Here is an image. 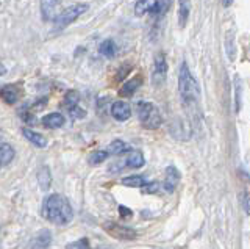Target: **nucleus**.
Masks as SVG:
<instances>
[{
    "label": "nucleus",
    "instance_id": "1",
    "mask_svg": "<svg viewBox=\"0 0 250 249\" xmlns=\"http://www.w3.org/2000/svg\"><path fill=\"white\" fill-rule=\"evenodd\" d=\"M42 216L53 224L66 226L72 221V207L69 201L61 194H50L42 204Z\"/></svg>",
    "mask_w": 250,
    "mask_h": 249
},
{
    "label": "nucleus",
    "instance_id": "2",
    "mask_svg": "<svg viewBox=\"0 0 250 249\" xmlns=\"http://www.w3.org/2000/svg\"><path fill=\"white\" fill-rule=\"evenodd\" d=\"M178 90H180V96H182L183 105H197V100L200 97V90L199 85L192 77L189 68L186 63L182 65L180 68V75H178Z\"/></svg>",
    "mask_w": 250,
    "mask_h": 249
},
{
    "label": "nucleus",
    "instance_id": "3",
    "mask_svg": "<svg viewBox=\"0 0 250 249\" xmlns=\"http://www.w3.org/2000/svg\"><path fill=\"white\" fill-rule=\"evenodd\" d=\"M136 113H138V118H139L141 124H143L146 129L153 130L161 126V122H163L161 113L152 102H144V100L138 102Z\"/></svg>",
    "mask_w": 250,
    "mask_h": 249
},
{
    "label": "nucleus",
    "instance_id": "4",
    "mask_svg": "<svg viewBox=\"0 0 250 249\" xmlns=\"http://www.w3.org/2000/svg\"><path fill=\"white\" fill-rule=\"evenodd\" d=\"M89 10V5L88 3H75L72 6H69V8L62 10L57 19H55V28L58 30H62L64 27H67L69 24H72L74 21H77L78 18L82 16V14H84L86 11Z\"/></svg>",
    "mask_w": 250,
    "mask_h": 249
},
{
    "label": "nucleus",
    "instance_id": "5",
    "mask_svg": "<svg viewBox=\"0 0 250 249\" xmlns=\"http://www.w3.org/2000/svg\"><path fill=\"white\" fill-rule=\"evenodd\" d=\"M104 229L109 233V235L117 238V240H135L136 238L135 230L130 229V227H125V226L117 224V223H105Z\"/></svg>",
    "mask_w": 250,
    "mask_h": 249
},
{
    "label": "nucleus",
    "instance_id": "6",
    "mask_svg": "<svg viewBox=\"0 0 250 249\" xmlns=\"http://www.w3.org/2000/svg\"><path fill=\"white\" fill-rule=\"evenodd\" d=\"M166 72H167V63L163 53H158L155 57V69H153V83L161 85L166 80Z\"/></svg>",
    "mask_w": 250,
    "mask_h": 249
},
{
    "label": "nucleus",
    "instance_id": "7",
    "mask_svg": "<svg viewBox=\"0 0 250 249\" xmlns=\"http://www.w3.org/2000/svg\"><path fill=\"white\" fill-rule=\"evenodd\" d=\"M111 116L116 121H127L131 116V107L127 102H124V100H116L111 105Z\"/></svg>",
    "mask_w": 250,
    "mask_h": 249
},
{
    "label": "nucleus",
    "instance_id": "8",
    "mask_svg": "<svg viewBox=\"0 0 250 249\" xmlns=\"http://www.w3.org/2000/svg\"><path fill=\"white\" fill-rule=\"evenodd\" d=\"M60 0H41V13L44 21H55L60 14Z\"/></svg>",
    "mask_w": 250,
    "mask_h": 249
},
{
    "label": "nucleus",
    "instance_id": "9",
    "mask_svg": "<svg viewBox=\"0 0 250 249\" xmlns=\"http://www.w3.org/2000/svg\"><path fill=\"white\" fill-rule=\"evenodd\" d=\"M0 99L5 104H16L21 99V88L18 85H6V87L0 90Z\"/></svg>",
    "mask_w": 250,
    "mask_h": 249
},
{
    "label": "nucleus",
    "instance_id": "10",
    "mask_svg": "<svg viewBox=\"0 0 250 249\" xmlns=\"http://www.w3.org/2000/svg\"><path fill=\"white\" fill-rule=\"evenodd\" d=\"M180 182V173L178 169L174 168V166H169L166 169V177H164V190H166L167 193H172L175 190L177 183Z\"/></svg>",
    "mask_w": 250,
    "mask_h": 249
},
{
    "label": "nucleus",
    "instance_id": "11",
    "mask_svg": "<svg viewBox=\"0 0 250 249\" xmlns=\"http://www.w3.org/2000/svg\"><path fill=\"white\" fill-rule=\"evenodd\" d=\"M143 85V77L141 75H136V77H133V79H130L127 83H124L122 85V88L119 91V94L122 97H131L133 94L136 92V90Z\"/></svg>",
    "mask_w": 250,
    "mask_h": 249
},
{
    "label": "nucleus",
    "instance_id": "12",
    "mask_svg": "<svg viewBox=\"0 0 250 249\" xmlns=\"http://www.w3.org/2000/svg\"><path fill=\"white\" fill-rule=\"evenodd\" d=\"M52 243V233L49 230H41L31 241V249H47Z\"/></svg>",
    "mask_w": 250,
    "mask_h": 249
},
{
    "label": "nucleus",
    "instance_id": "13",
    "mask_svg": "<svg viewBox=\"0 0 250 249\" xmlns=\"http://www.w3.org/2000/svg\"><path fill=\"white\" fill-rule=\"evenodd\" d=\"M144 163H146V160H144L143 152H141V151H131L127 155V158H125L124 165L128 166V168H133V169H138V168H143Z\"/></svg>",
    "mask_w": 250,
    "mask_h": 249
},
{
    "label": "nucleus",
    "instance_id": "14",
    "mask_svg": "<svg viewBox=\"0 0 250 249\" xmlns=\"http://www.w3.org/2000/svg\"><path fill=\"white\" fill-rule=\"evenodd\" d=\"M22 134L25 136L31 144H35L36 147H45L47 146V138L38 132L31 130V129H22Z\"/></svg>",
    "mask_w": 250,
    "mask_h": 249
},
{
    "label": "nucleus",
    "instance_id": "15",
    "mask_svg": "<svg viewBox=\"0 0 250 249\" xmlns=\"http://www.w3.org/2000/svg\"><path fill=\"white\" fill-rule=\"evenodd\" d=\"M64 124V116L61 113H50L42 118V126L47 129H60Z\"/></svg>",
    "mask_w": 250,
    "mask_h": 249
},
{
    "label": "nucleus",
    "instance_id": "16",
    "mask_svg": "<svg viewBox=\"0 0 250 249\" xmlns=\"http://www.w3.org/2000/svg\"><path fill=\"white\" fill-rule=\"evenodd\" d=\"M189 11H191V5L189 0H180L178 5V21H180V27H185L188 18H189Z\"/></svg>",
    "mask_w": 250,
    "mask_h": 249
},
{
    "label": "nucleus",
    "instance_id": "17",
    "mask_svg": "<svg viewBox=\"0 0 250 249\" xmlns=\"http://www.w3.org/2000/svg\"><path fill=\"white\" fill-rule=\"evenodd\" d=\"M156 0H138L135 3V14L136 16H144V14L150 13L155 6Z\"/></svg>",
    "mask_w": 250,
    "mask_h": 249
},
{
    "label": "nucleus",
    "instance_id": "18",
    "mask_svg": "<svg viewBox=\"0 0 250 249\" xmlns=\"http://www.w3.org/2000/svg\"><path fill=\"white\" fill-rule=\"evenodd\" d=\"M14 158V149L6 143H0V165H8Z\"/></svg>",
    "mask_w": 250,
    "mask_h": 249
},
{
    "label": "nucleus",
    "instance_id": "19",
    "mask_svg": "<svg viewBox=\"0 0 250 249\" xmlns=\"http://www.w3.org/2000/svg\"><path fill=\"white\" fill-rule=\"evenodd\" d=\"M100 53L106 58H114L117 53V45L113 40H106L100 44Z\"/></svg>",
    "mask_w": 250,
    "mask_h": 249
},
{
    "label": "nucleus",
    "instance_id": "20",
    "mask_svg": "<svg viewBox=\"0 0 250 249\" xmlns=\"http://www.w3.org/2000/svg\"><path fill=\"white\" fill-rule=\"evenodd\" d=\"M130 149L127 143H124L122 139H114V141L108 146V154L109 155H122Z\"/></svg>",
    "mask_w": 250,
    "mask_h": 249
},
{
    "label": "nucleus",
    "instance_id": "21",
    "mask_svg": "<svg viewBox=\"0 0 250 249\" xmlns=\"http://www.w3.org/2000/svg\"><path fill=\"white\" fill-rule=\"evenodd\" d=\"M169 6H170V0H156L155 6L150 11V14H152V16H155V18H160V16H163V14L169 10Z\"/></svg>",
    "mask_w": 250,
    "mask_h": 249
},
{
    "label": "nucleus",
    "instance_id": "22",
    "mask_svg": "<svg viewBox=\"0 0 250 249\" xmlns=\"http://www.w3.org/2000/svg\"><path fill=\"white\" fill-rule=\"evenodd\" d=\"M50 173H49V168H45L42 166L41 169H39V173H38V182L39 185H41V188L45 191V190H49V186H50Z\"/></svg>",
    "mask_w": 250,
    "mask_h": 249
},
{
    "label": "nucleus",
    "instance_id": "23",
    "mask_svg": "<svg viewBox=\"0 0 250 249\" xmlns=\"http://www.w3.org/2000/svg\"><path fill=\"white\" fill-rule=\"evenodd\" d=\"M78 100H80V94H78L77 91H67L64 96V100H62V105L69 110V108H72L78 104Z\"/></svg>",
    "mask_w": 250,
    "mask_h": 249
},
{
    "label": "nucleus",
    "instance_id": "24",
    "mask_svg": "<svg viewBox=\"0 0 250 249\" xmlns=\"http://www.w3.org/2000/svg\"><path fill=\"white\" fill-rule=\"evenodd\" d=\"M108 158V152L106 151H94L91 155H89V165L96 166V165H100V163H104L105 160Z\"/></svg>",
    "mask_w": 250,
    "mask_h": 249
},
{
    "label": "nucleus",
    "instance_id": "25",
    "mask_svg": "<svg viewBox=\"0 0 250 249\" xmlns=\"http://www.w3.org/2000/svg\"><path fill=\"white\" fill-rule=\"evenodd\" d=\"M122 183L125 186H135V188H141V186L146 183V181H144L143 176H130V177L122 179Z\"/></svg>",
    "mask_w": 250,
    "mask_h": 249
},
{
    "label": "nucleus",
    "instance_id": "26",
    "mask_svg": "<svg viewBox=\"0 0 250 249\" xmlns=\"http://www.w3.org/2000/svg\"><path fill=\"white\" fill-rule=\"evenodd\" d=\"M66 249H91V245L88 238H80L77 241H72V243H69Z\"/></svg>",
    "mask_w": 250,
    "mask_h": 249
},
{
    "label": "nucleus",
    "instance_id": "27",
    "mask_svg": "<svg viewBox=\"0 0 250 249\" xmlns=\"http://www.w3.org/2000/svg\"><path fill=\"white\" fill-rule=\"evenodd\" d=\"M143 193H146V194H153V193H156L160 190V183L158 182H150V183H144L143 186Z\"/></svg>",
    "mask_w": 250,
    "mask_h": 249
},
{
    "label": "nucleus",
    "instance_id": "28",
    "mask_svg": "<svg viewBox=\"0 0 250 249\" xmlns=\"http://www.w3.org/2000/svg\"><path fill=\"white\" fill-rule=\"evenodd\" d=\"M69 114L72 116V118H75V119H82V118H84L86 116V112L83 110V108H80L78 105H75V107H72V108H69Z\"/></svg>",
    "mask_w": 250,
    "mask_h": 249
},
{
    "label": "nucleus",
    "instance_id": "29",
    "mask_svg": "<svg viewBox=\"0 0 250 249\" xmlns=\"http://www.w3.org/2000/svg\"><path fill=\"white\" fill-rule=\"evenodd\" d=\"M130 69H131V66L127 63V65H124L121 69H119V72H117V75H116V80H122V79H125L127 77V74L130 72Z\"/></svg>",
    "mask_w": 250,
    "mask_h": 249
},
{
    "label": "nucleus",
    "instance_id": "30",
    "mask_svg": "<svg viewBox=\"0 0 250 249\" xmlns=\"http://www.w3.org/2000/svg\"><path fill=\"white\" fill-rule=\"evenodd\" d=\"M22 118H23V121L28 122V124H35V122H36V118L33 116V113H30V112H27V110H23V112H22Z\"/></svg>",
    "mask_w": 250,
    "mask_h": 249
},
{
    "label": "nucleus",
    "instance_id": "31",
    "mask_svg": "<svg viewBox=\"0 0 250 249\" xmlns=\"http://www.w3.org/2000/svg\"><path fill=\"white\" fill-rule=\"evenodd\" d=\"M119 213H121L122 218H125V216H131V210H130L128 207H125V205H119Z\"/></svg>",
    "mask_w": 250,
    "mask_h": 249
},
{
    "label": "nucleus",
    "instance_id": "32",
    "mask_svg": "<svg viewBox=\"0 0 250 249\" xmlns=\"http://www.w3.org/2000/svg\"><path fill=\"white\" fill-rule=\"evenodd\" d=\"M246 212L250 215V198H247V202H246Z\"/></svg>",
    "mask_w": 250,
    "mask_h": 249
},
{
    "label": "nucleus",
    "instance_id": "33",
    "mask_svg": "<svg viewBox=\"0 0 250 249\" xmlns=\"http://www.w3.org/2000/svg\"><path fill=\"white\" fill-rule=\"evenodd\" d=\"M5 72H6V69H5V66L2 65V61H0V75H5Z\"/></svg>",
    "mask_w": 250,
    "mask_h": 249
},
{
    "label": "nucleus",
    "instance_id": "34",
    "mask_svg": "<svg viewBox=\"0 0 250 249\" xmlns=\"http://www.w3.org/2000/svg\"><path fill=\"white\" fill-rule=\"evenodd\" d=\"M233 3V0H222V5L224 6H230Z\"/></svg>",
    "mask_w": 250,
    "mask_h": 249
}]
</instances>
